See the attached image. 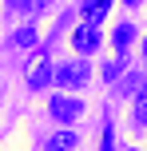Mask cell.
<instances>
[{
  "label": "cell",
  "mask_w": 147,
  "mask_h": 151,
  "mask_svg": "<svg viewBox=\"0 0 147 151\" xmlns=\"http://www.w3.org/2000/svg\"><path fill=\"white\" fill-rule=\"evenodd\" d=\"M103 151H111V131H103Z\"/></svg>",
  "instance_id": "30bf717a"
},
{
  "label": "cell",
  "mask_w": 147,
  "mask_h": 151,
  "mask_svg": "<svg viewBox=\"0 0 147 151\" xmlns=\"http://www.w3.org/2000/svg\"><path fill=\"white\" fill-rule=\"evenodd\" d=\"M131 36H135V28H131V24H119V28L111 32V48L123 56V52H127V44H131Z\"/></svg>",
  "instance_id": "8992f818"
},
{
  "label": "cell",
  "mask_w": 147,
  "mask_h": 151,
  "mask_svg": "<svg viewBox=\"0 0 147 151\" xmlns=\"http://www.w3.org/2000/svg\"><path fill=\"white\" fill-rule=\"evenodd\" d=\"M48 151H76V131H56L48 139Z\"/></svg>",
  "instance_id": "52a82bcc"
},
{
  "label": "cell",
  "mask_w": 147,
  "mask_h": 151,
  "mask_svg": "<svg viewBox=\"0 0 147 151\" xmlns=\"http://www.w3.org/2000/svg\"><path fill=\"white\" fill-rule=\"evenodd\" d=\"M72 48H76L80 56H92L95 48H100V32H95V24H80V28L72 32Z\"/></svg>",
  "instance_id": "7a4b0ae2"
},
{
  "label": "cell",
  "mask_w": 147,
  "mask_h": 151,
  "mask_svg": "<svg viewBox=\"0 0 147 151\" xmlns=\"http://www.w3.org/2000/svg\"><path fill=\"white\" fill-rule=\"evenodd\" d=\"M87 80H92V64H87L84 56H76V60H68V64L56 68V83H60V88H87Z\"/></svg>",
  "instance_id": "6da1fadb"
},
{
  "label": "cell",
  "mask_w": 147,
  "mask_h": 151,
  "mask_svg": "<svg viewBox=\"0 0 147 151\" xmlns=\"http://www.w3.org/2000/svg\"><path fill=\"white\" fill-rule=\"evenodd\" d=\"M135 151H139V147H135Z\"/></svg>",
  "instance_id": "4fadbf2b"
},
{
  "label": "cell",
  "mask_w": 147,
  "mask_h": 151,
  "mask_svg": "<svg viewBox=\"0 0 147 151\" xmlns=\"http://www.w3.org/2000/svg\"><path fill=\"white\" fill-rule=\"evenodd\" d=\"M131 119L139 123V127H143V123H147V88L139 91V96H135V107H131Z\"/></svg>",
  "instance_id": "ba28073f"
},
{
  "label": "cell",
  "mask_w": 147,
  "mask_h": 151,
  "mask_svg": "<svg viewBox=\"0 0 147 151\" xmlns=\"http://www.w3.org/2000/svg\"><path fill=\"white\" fill-rule=\"evenodd\" d=\"M48 107H52V115H56L60 123H72V119H80V111H84V107H80V99H72V96H56Z\"/></svg>",
  "instance_id": "3957f363"
},
{
  "label": "cell",
  "mask_w": 147,
  "mask_h": 151,
  "mask_svg": "<svg viewBox=\"0 0 147 151\" xmlns=\"http://www.w3.org/2000/svg\"><path fill=\"white\" fill-rule=\"evenodd\" d=\"M123 4H139V0H123Z\"/></svg>",
  "instance_id": "7c38bea8"
},
{
  "label": "cell",
  "mask_w": 147,
  "mask_h": 151,
  "mask_svg": "<svg viewBox=\"0 0 147 151\" xmlns=\"http://www.w3.org/2000/svg\"><path fill=\"white\" fill-rule=\"evenodd\" d=\"M108 8H111V0H84V4H80V16H84V24H95V28H100L103 16H108Z\"/></svg>",
  "instance_id": "277c9868"
},
{
  "label": "cell",
  "mask_w": 147,
  "mask_h": 151,
  "mask_svg": "<svg viewBox=\"0 0 147 151\" xmlns=\"http://www.w3.org/2000/svg\"><path fill=\"white\" fill-rule=\"evenodd\" d=\"M16 44H20V48H28V44H36V28H28V24H24V28L16 32Z\"/></svg>",
  "instance_id": "9c48e42d"
},
{
  "label": "cell",
  "mask_w": 147,
  "mask_h": 151,
  "mask_svg": "<svg viewBox=\"0 0 147 151\" xmlns=\"http://www.w3.org/2000/svg\"><path fill=\"white\" fill-rule=\"evenodd\" d=\"M143 68H147V36H143Z\"/></svg>",
  "instance_id": "8fae6325"
},
{
  "label": "cell",
  "mask_w": 147,
  "mask_h": 151,
  "mask_svg": "<svg viewBox=\"0 0 147 151\" xmlns=\"http://www.w3.org/2000/svg\"><path fill=\"white\" fill-rule=\"evenodd\" d=\"M52 80H56V64H52V60H40L36 68L28 72V88H36V91H40V88H48Z\"/></svg>",
  "instance_id": "5b68a950"
}]
</instances>
